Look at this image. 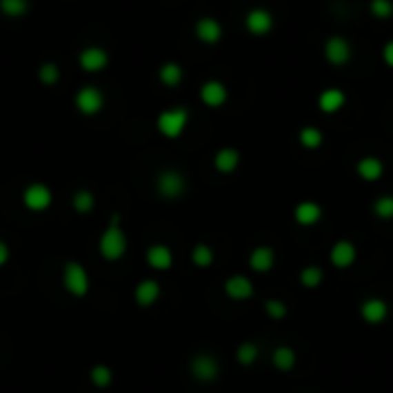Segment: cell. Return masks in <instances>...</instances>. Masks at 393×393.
Segmentation results:
<instances>
[{"instance_id": "20", "label": "cell", "mask_w": 393, "mask_h": 393, "mask_svg": "<svg viewBox=\"0 0 393 393\" xmlns=\"http://www.w3.org/2000/svg\"><path fill=\"white\" fill-rule=\"evenodd\" d=\"M237 165H239V152L234 148H223L214 154V168H216L219 172H223V175L234 172L237 170Z\"/></svg>"}, {"instance_id": "13", "label": "cell", "mask_w": 393, "mask_h": 393, "mask_svg": "<svg viewBox=\"0 0 393 393\" xmlns=\"http://www.w3.org/2000/svg\"><path fill=\"white\" fill-rule=\"evenodd\" d=\"M223 288H225V294L230 296L232 301H246V299H251L255 292L251 279H248V276H241V274L230 276Z\"/></svg>"}, {"instance_id": "8", "label": "cell", "mask_w": 393, "mask_h": 393, "mask_svg": "<svg viewBox=\"0 0 393 393\" xmlns=\"http://www.w3.org/2000/svg\"><path fill=\"white\" fill-rule=\"evenodd\" d=\"M221 372V365L216 361V356L212 354H196L191 359V375L198 382H214Z\"/></svg>"}, {"instance_id": "11", "label": "cell", "mask_w": 393, "mask_h": 393, "mask_svg": "<svg viewBox=\"0 0 393 393\" xmlns=\"http://www.w3.org/2000/svg\"><path fill=\"white\" fill-rule=\"evenodd\" d=\"M329 260H331V265L338 267V269H350L356 260V246L352 244L350 239L336 241V244L331 246Z\"/></svg>"}, {"instance_id": "7", "label": "cell", "mask_w": 393, "mask_h": 393, "mask_svg": "<svg viewBox=\"0 0 393 393\" xmlns=\"http://www.w3.org/2000/svg\"><path fill=\"white\" fill-rule=\"evenodd\" d=\"M324 58H327L331 65L336 67H343L347 65L352 60V46L350 41L341 37V34H334V37L327 39V44H324Z\"/></svg>"}, {"instance_id": "29", "label": "cell", "mask_w": 393, "mask_h": 393, "mask_svg": "<svg viewBox=\"0 0 393 393\" xmlns=\"http://www.w3.org/2000/svg\"><path fill=\"white\" fill-rule=\"evenodd\" d=\"M90 379H92L94 386H99V389H106V386L113 382V370L108 368V365H92V370H90Z\"/></svg>"}, {"instance_id": "16", "label": "cell", "mask_w": 393, "mask_h": 393, "mask_svg": "<svg viewBox=\"0 0 393 393\" xmlns=\"http://www.w3.org/2000/svg\"><path fill=\"white\" fill-rule=\"evenodd\" d=\"M248 265H251L253 272L265 274L276 265V253L272 246H255L251 255H248Z\"/></svg>"}, {"instance_id": "22", "label": "cell", "mask_w": 393, "mask_h": 393, "mask_svg": "<svg viewBox=\"0 0 393 393\" xmlns=\"http://www.w3.org/2000/svg\"><path fill=\"white\" fill-rule=\"evenodd\" d=\"M148 262L154 269H159V272H163V269H170L172 267V251L168 246L163 244H154L150 246L148 251Z\"/></svg>"}, {"instance_id": "37", "label": "cell", "mask_w": 393, "mask_h": 393, "mask_svg": "<svg viewBox=\"0 0 393 393\" xmlns=\"http://www.w3.org/2000/svg\"><path fill=\"white\" fill-rule=\"evenodd\" d=\"M7 260H10V246L5 241H0V267L7 265Z\"/></svg>"}, {"instance_id": "17", "label": "cell", "mask_w": 393, "mask_h": 393, "mask_svg": "<svg viewBox=\"0 0 393 393\" xmlns=\"http://www.w3.org/2000/svg\"><path fill=\"white\" fill-rule=\"evenodd\" d=\"M345 101H347V97H345L343 90H338V88H327L320 97H317V106H320L322 113H327V115L338 113V110L345 106Z\"/></svg>"}, {"instance_id": "10", "label": "cell", "mask_w": 393, "mask_h": 393, "mask_svg": "<svg viewBox=\"0 0 393 393\" xmlns=\"http://www.w3.org/2000/svg\"><path fill=\"white\" fill-rule=\"evenodd\" d=\"M108 60H110L108 53L103 51L101 46H88L79 53V65L90 74L103 72V69L108 67Z\"/></svg>"}, {"instance_id": "32", "label": "cell", "mask_w": 393, "mask_h": 393, "mask_svg": "<svg viewBox=\"0 0 393 393\" xmlns=\"http://www.w3.org/2000/svg\"><path fill=\"white\" fill-rule=\"evenodd\" d=\"M258 356H260V350H258V345H255V343H241L237 347V361L241 365L255 363V361H258Z\"/></svg>"}, {"instance_id": "18", "label": "cell", "mask_w": 393, "mask_h": 393, "mask_svg": "<svg viewBox=\"0 0 393 393\" xmlns=\"http://www.w3.org/2000/svg\"><path fill=\"white\" fill-rule=\"evenodd\" d=\"M320 219H322V207L315 200H303V203L294 207V221L303 228L315 225Z\"/></svg>"}, {"instance_id": "27", "label": "cell", "mask_w": 393, "mask_h": 393, "mask_svg": "<svg viewBox=\"0 0 393 393\" xmlns=\"http://www.w3.org/2000/svg\"><path fill=\"white\" fill-rule=\"evenodd\" d=\"M322 141H324V136H322V131L317 127H303L299 131V143L306 150H317L322 145Z\"/></svg>"}, {"instance_id": "5", "label": "cell", "mask_w": 393, "mask_h": 393, "mask_svg": "<svg viewBox=\"0 0 393 393\" xmlns=\"http://www.w3.org/2000/svg\"><path fill=\"white\" fill-rule=\"evenodd\" d=\"M157 191L161 193L163 198L175 200L186 191V179L182 172L177 170H161L157 177Z\"/></svg>"}, {"instance_id": "12", "label": "cell", "mask_w": 393, "mask_h": 393, "mask_svg": "<svg viewBox=\"0 0 393 393\" xmlns=\"http://www.w3.org/2000/svg\"><path fill=\"white\" fill-rule=\"evenodd\" d=\"M361 317L368 324H382L389 317V303L382 296H368L361 303Z\"/></svg>"}, {"instance_id": "9", "label": "cell", "mask_w": 393, "mask_h": 393, "mask_svg": "<svg viewBox=\"0 0 393 393\" xmlns=\"http://www.w3.org/2000/svg\"><path fill=\"white\" fill-rule=\"evenodd\" d=\"M51 200H53L51 189H48L46 184H41V182H34V184H30L23 191V205L30 212H44V210H48Z\"/></svg>"}, {"instance_id": "6", "label": "cell", "mask_w": 393, "mask_h": 393, "mask_svg": "<svg viewBox=\"0 0 393 393\" xmlns=\"http://www.w3.org/2000/svg\"><path fill=\"white\" fill-rule=\"evenodd\" d=\"M244 23H246V30L251 34H255V37H265V34L272 32L274 17H272V12L265 10V7H253V10H248Z\"/></svg>"}, {"instance_id": "4", "label": "cell", "mask_w": 393, "mask_h": 393, "mask_svg": "<svg viewBox=\"0 0 393 393\" xmlns=\"http://www.w3.org/2000/svg\"><path fill=\"white\" fill-rule=\"evenodd\" d=\"M62 283H65L67 292H72L74 296H83L88 294L90 290V279L88 272L81 262H67L65 274H62Z\"/></svg>"}, {"instance_id": "3", "label": "cell", "mask_w": 393, "mask_h": 393, "mask_svg": "<svg viewBox=\"0 0 393 393\" xmlns=\"http://www.w3.org/2000/svg\"><path fill=\"white\" fill-rule=\"evenodd\" d=\"M74 103H76V108H79L81 115H97V113H101L103 103H106V97H103V92L99 88L85 85L76 92Z\"/></svg>"}, {"instance_id": "15", "label": "cell", "mask_w": 393, "mask_h": 393, "mask_svg": "<svg viewBox=\"0 0 393 393\" xmlns=\"http://www.w3.org/2000/svg\"><path fill=\"white\" fill-rule=\"evenodd\" d=\"M196 37L203 44H216L223 37V28H221V23L214 17H203L196 23Z\"/></svg>"}, {"instance_id": "19", "label": "cell", "mask_w": 393, "mask_h": 393, "mask_svg": "<svg viewBox=\"0 0 393 393\" xmlns=\"http://www.w3.org/2000/svg\"><path fill=\"white\" fill-rule=\"evenodd\" d=\"M356 172L365 182H377V179L384 175V163L382 159L377 157H363L356 161Z\"/></svg>"}, {"instance_id": "21", "label": "cell", "mask_w": 393, "mask_h": 393, "mask_svg": "<svg viewBox=\"0 0 393 393\" xmlns=\"http://www.w3.org/2000/svg\"><path fill=\"white\" fill-rule=\"evenodd\" d=\"M159 294H161V288H159V283L157 281H141L138 283V288H136V301H138V306H152L157 299H159Z\"/></svg>"}, {"instance_id": "25", "label": "cell", "mask_w": 393, "mask_h": 393, "mask_svg": "<svg viewBox=\"0 0 393 393\" xmlns=\"http://www.w3.org/2000/svg\"><path fill=\"white\" fill-rule=\"evenodd\" d=\"M322 281H324V272L317 265H308V267H303L299 272V283L303 288H308V290L320 288Z\"/></svg>"}, {"instance_id": "33", "label": "cell", "mask_w": 393, "mask_h": 393, "mask_svg": "<svg viewBox=\"0 0 393 393\" xmlns=\"http://www.w3.org/2000/svg\"><path fill=\"white\" fill-rule=\"evenodd\" d=\"M72 205H74V210L79 212V214H88V212L94 207V196H92V193H90V191L81 189V191H76V193H74Z\"/></svg>"}, {"instance_id": "14", "label": "cell", "mask_w": 393, "mask_h": 393, "mask_svg": "<svg viewBox=\"0 0 393 393\" xmlns=\"http://www.w3.org/2000/svg\"><path fill=\"white\" fill-rule=\"evenodd\" d=\"M200 101L210 108H219L228 101V88L221 81H207L200 88Z\"/></svg>"}, {"instance_id": "31", "label": "cell", "mask_w": 393, "mask_h": 393, "mask_svg": "<svg viewBox=\"0 0 393 393\" xmlns=\"http://www.w3.org/2000/svg\"><path fill=\"white\" fill-rule=\"evenodd\" d=\"M37 79L44 83V85H55L60 81V67L55 62H44L39 69H37Z\"/></svg>"}, {"instance_id": "36", "label": "cell", "mask_w": 393, "mask_h": 393, "mask_svg": "<svg viewBox=\"0 0 393 393\" xmlns=\"http://www.w3.org/2000/svg\"><path fill=\"white\" fill-rule=\"evenodd\" d=\"M382 58H384L386 65L393 67V39H391V41H386V44H384V48H382Z\"/></svg>"}, {"instance_id": "24", "label": "cell", "mask_w": 393, "mask_h": 393, "mask_svg": "<svg viewBox=\"0 0 393 393\" xmlns=\"http://www.w3.org/2000/svg\"><path fill=\"white\" fill-rule=\"evenodd\" d=\"M182 79H184V72L177 62H165V65H161V69H159V81L168 88H177L179 83H182Z\"/></svg>"}, {"instance_id": "2", "label": "cell", "mask_w": 393, "mask_h": 393, "mask_svg": "<svg viewBox=\"0 0 393 393\" xmlns=\"http://www.w3.org/2000/svg\"><path fill=\"white\" fill-rule=\"evenodd\" d=\"M186 124H189V110L182 106L163 110V113H159V117H157L159 134L165 138H179L184 134Z\"/></svg>"}, {"instance_id": "30", "label": "cell", "mask_w": 393, "mask_h": 393, "mask_svg": "<svg viewBox=\"0 0 393 393\" xmlns=\"http://www.w3.org/2000/svg\"><path fill=\"white\" fill-rule=\"evenodd\" d=\"M372 214L382 221L393 219V196H379L375 203H372Z\"/></svg>"}, {"instance_id": "35", "label": "cell", "mask_w": 393, "mask_h": 393, "mask_svg": "<svg viewBox=\"0 0 393 393\" xmlns=\"http://www.w3.org/2000/svg\"><path fill=\"white\" fill-rule=\"evenodd\" d=\"M265 310H267V315L272 317V320H283V317L288 315L285 301H281V299H267L265 301Z\"/></svg>"}, {"instance_id": "23", "label": "cell", "mask_w": 393, "mask_h": 393, "mask_svg": "<svg viewBox=\"0 0 393 393\" xmlns=\"http://www.w3.org/2000/svg\"><path fill=\"white\" fill-rule=\"evenodd\" d=\"M272 363L276 365V370L281 372L292 370L296 365V352L292 347H288V345H281V347H276L272 352Z\"/></svg>"}, {"instance_id": "28", "label": "cell", "mask_w": 393, "mask_h": 393, "mask_svg": "<svg viewBox=\"0 0 393 393\" xmlns=\"http://www.w3.org/2000/svg\"><path fill=\"white\" fill-rule=\"evenodd\" d=\"M191 260H193V265L200 267V269L212 267V262H214V251H212V246H207V244H198V246H193Z\"/></svg>"}, {"instance_id": "26", "label": "cell", "mask_w": 393, "mask_h": 393, "mask_svg": "<svg viewBox=\"0 0 393 393\" xmlns=\"http://www.w3.org/2000/svg\"><path fill=\"white\" fill-rule=\"evenodd\" d=\"M28 10H30V3H28V0H0V12L10 19L26 17Z\"/></svg>"}, {"instance_id": "1", "label": "cell", "mask_w": 393, "mask_h": 393, "mask_svg": "<svg viewBox=\"0 0 393 393\" xmlns=\"http://www.w3.org/2000/svg\"><path fill=\"white\" fill-rule=\"evenodd\" d=\"M117 221H120V216H113V221H110V225L103 230L101 239H99V251L106 260H120L124 251H127V234H124V230L120 225H117Z\"/></svg>"}, {"instance_id": "34", "label": "cell", "mask_w": 393, "mask_h": 393, "mask_svg": "<svg viewBox=\"0 0 393 393\" xmlns=\"http://www.w3.org/2000/svg\"><path fill=\"white\" fill-rule=\"evenodd\" d=\"M370 14L379 21H386L393 17V3L391 0H370Z\"/></svg>"}]
</instances>
